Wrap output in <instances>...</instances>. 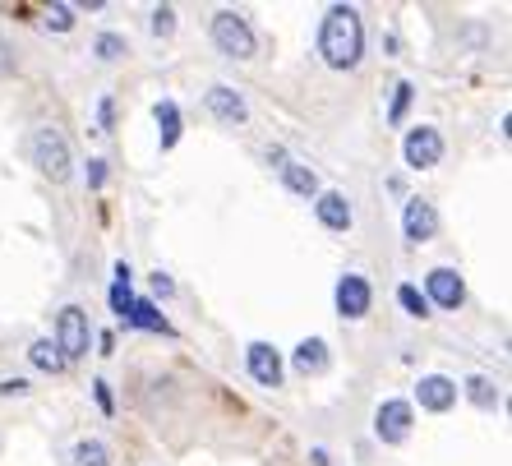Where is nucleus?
Listing matches in <instances>:
<instances>
[{
	"label": "nucleus",
	"instance_id": "28",
	"mask_svg": "<svg viewBox=\"0 0 512 466\" xmlns=\"http://www.w3.org/2000/svg\"><path fill=\"white\" fill-rule=\"evenodd\" d=\"M102 180H107V167H102V162H97V157H93V162H88V185H93V190H97Z\"/></svg>",
	"mask_w": 512,
	"mask_h": 466
},
{
	"label": "nucleus",
	"instance_id": "5",
	"mask_svg": "<svg viewBox=\"0 0 512 466\" xmlns=\"http://www.w3.org/2000/svg\"><path fill=\"white\" fill-rule=\"evenodd\" d=\"M402 153H406V167L429 171L443 162V134L434 125H416V130L402 139Z\"/></svg>",
	"mask_w": 512,
	"mask_h": 466
},
{
	"label": "nucleus",
	"instance_id": "31",
	"mask_svg": "<svg viewBox=\"0 0 512 466\" xmlns=\"http://www.w3.org/2000/svg\"><path fill=\"white\" fill-rule=\"evenodd\" d=\"M97 116H102V130H111V120H116V107H111V102H102V107H97Z\"/></svg>",
	"mask_w": 512,
	"mask_h": 466
},
{
	"label": "nucleus",
	"instance_id": "26",
	"mask_svg": "<svg viewBox=\"0 0 512 466\" xmlns=\"http://www.w3.org/2000/svg\"><path fill=\"white\" fill-rule=\"evenodd\" d=\"M130 305H134L130 282H116V287H111V310H116L120 319H125V314H130Z\"/></svg>",
	"mask_w": 512,
	"mask_h": 466
},
{
	"label": "nucleus",
	"instance_id": "12",
	"mask_svg": "<svg viewBox=\"0 0 512 466\" xmlns=\"http://www.w3.org/2000/svg\"><path fill=\"white\" fill-rule=\"evenodd\" d=\"M416 402L425 411H434V416H443V411L457 402V383L448 379V374H425V379L416 383Z\"/></svg>",
	"mask_w": 512,
	"mask_h": 466
},
{
	"label": "nucleus",
	"instance_id": "2",
	"mask_svg": "<svg viewBox=\"0 0 512 466\" xmlns=\"http://www.w3.org/2000/svg\"><path fill=\"white\" fill-rule=\"evenodd\" d=\"M28 157H33L37 171H42L47 180H56V185H65V180L74 176L70 144H65V134H60L56 125H42V130H33V139H28Z\"/></svg>",
	"mask_w": 512,
	"mask_h": 466
},
{
	"label": "nucleus",
	"instance_id": "30",
	"mask_svg": "<svg viewBox=\"0 0 512 466\" xmlns=\"http://www.w3.org/2000/svg\"><path fill=\"white\" fill-rule=\"evenodd\" d=\"M10 393H14V397L28 393V383H24V379H5V383H0V397H10Z\"/></svg>",
	"mask_w": 512,
	"mask_h": 466
},
{
	"label": "nucleus",
	"instance_id": "9",
	"mask_svg": "<svg viewBox=\"0 0 512 466\" xmlns=\"http://www.w3.org/2000/svg\"><path fill=\"white\" fill-rule=\"evenodd\" d=\"M402 231H406V240H411V245L439 236V213H434V204H429V199H406Z\"/></svg>",
	"mask_w": 512,
	"mask_h": 466
},
{
	"label": "nucleus",
	"instance_id": "4",
	"mask_svg": "<svg viewBox=\"0 0 512 466\" xmlns=\"http://www.w3.org/2000/svg\"><path fill=\"white\" fill-rule=\"evenodd\" d=\"M88 314L79 310V305H65V310L56 314V347H60V356H65V365L70 360H79L88 351Z\"/></svg>",
	"mask_w": 512,
	"mask_h": 466
},
{
	"label": "nucleus",
	"instance_id": "16",
	"mask_svg": "<svg viewBox=\"0 0 512 466\" xmlns=\"http://www.w3.org/2000/svg\"><path fill=\"white\" fill-rule=\"evenodd\" d=\"M125 323H130V328H148V333H162V337H171V323L153 310V300H134V305H130V314H125Z\"/></svg>",
	"mask_w": 512,
	"mask_h": 466
},
{
	"label": "nucleus",
	"instance_id": "22",
	"mask_svg": "<svg viewBox=\"0 0 512 466\" xmlns=\"http://www.w3.org/2000/svg\"><path fill=\"white\" fill-rule=\"evenodd\" d=\"M93 51H97V60H120V56H125V37L102 33V37L93 42Z\"/></svg>",
	"mask_w": 512,
	"mask_h": 466
},
{
	"label": "nucleus",
	"instance_id": "14",
	"mask_svg": "<svg viewBox=\"0 0 512 466\" xmlns=\"http://www.w3.org/2000/svg\"><path fill=\"white\" fill-rule=\"evenodd\" d=\"M277 171H282V185L291 194H300V199H319V176H314L305 162H282Z\"/></svg>",
	"mask_w": 512,
	"mask_h": 466
},
{
	"label": "nucleus",
	"instance_id": "11",
	"mask_svg": "<svg viewBox=\"0 0 512 466\" xmlns=\"http://www.w3.org/2000/svg\"><path fill=\"white\" fill-rule=\"evenodd\" d=\"M245 370H250L254 383L277 388V383H282V356H277L268 342H250V351H245Z\"/></svg>",
	"mask_w": 512,
	"mask_h": 466
},
{
	"label": "nucleus",
	"instance_id": "33",
	"mask_svg": "<svg viewBox=\"0 0 512 466\" xmlns=\"http://www.w3.org/2000/svg\"><path fill=\"white\" fill-rule=\"evenodd\" d=\"M10 65H14V60L5 56V42H0V70H10Z\"/></svg>",
	"mask_w": 512,
	"mask_h": 466
},
{
	"label": "nucleus",
	"instance_id": "19",
	"mask_svg": "<svg viewBox=\"0 0 512 466\" xmlns=\"http://www.w3.org/2000/svg\"><path fill=\"white\" fill-rule=\"evenodd\" d=\"M74 466H111V448L102 439H79L74 443Z\"/></svg>",
	"mask_w": 512,
	"mask_h": 466
},
{
	"label": "nucleus",
	"instance_id": "29",
	"mask_svg": "<svg viewBox=\"0 0 512 466\" xmlns=\"http://www.w3.org/2000/svg\"><path fill=\"white\" fill-rule=\"evenodd\" d=\"M153 291H157V296H171V291H176V282H171L167 273H153Z\"/></svg>",
	"mask_w": 512,
	"mask_h": 466
},
{
	"label": "nucleus",
	"instance_id": "3",
	"mask_svg": "<svg viewBox=\"0 0 512 466\" xmlns=\"http://www.w3.org/2000/svg\"><path fill=\"white\" fill-rule=\"evenodd\" d=\"M213 42L222 56L231 60H250L254 56V28L245 24V14L236 10H217L213 14Z\"/></svg>",
	"mask_w": 512,
	"mask_h": 466
},
{
	"label": "nucleus",
	"instance_id": "24",
	"mask_svg": "<svg viewBox=\"0 0 512 466\" xmlns=\"http://www.w3.org/2000/svg\"><path fill=\"white\" fill-rule=\"evenodd\" d=\"M47 28H56V33L74 28V5H51V10H47Z\"/></svg>",
	"mask_w": 512,
	"mask_h": 466
},
{
	"label": "nucleus",
	"instance_id": "10",
	"mask_svg": "<svg viewBox=\"0 0 512 466\" xmlns=\"http://www.w3.org/2000/svg\"><path fill=\"white\" fill-rule=\"evenodd\" d=\"M203 107L213 111L222 125H245V120H250L245 97H240L236 88H227V84H213V88H208V93H203Z\"/></svg>",
	"mask_w": 512,
	"mask_h": 466
},
{
	"label": "nucleus",
	"instance_id": "18",
	"mask_svg": "<svg viewBox=\"0 0 512 466\" xmlns=\"http://www.w3.org/2000/svg\"><path fill=\"white\" fill-rule=\"evenodd\" d=\"M466 397H471L480 411L499 407V388H494V379H485V374H471V379H466Z\"/></svg>",
	"mask_w": 512,
	"mask_h": 466
},
{
	"label": "nucleus",
	"instance_id": "21",
	"mask_svg": "<svg viewBox=\"0 0 512 466\" xmlns=\"http://www.w3.org/2000/svg\"><path fill=\"white\" fill-rule=\"evenodd\" d=\"M397 305H402L406 314H411V319H429V300H425V291H416L411 287V282H406V287H397Z\"/></svg>",
	"mask_w": 512,
	"mask_h": 466
},
{
	"label": "nucleus",
	"instance_id": "8",
	"mask_svg": "<svg viewBox=\"0 0 512 466\" xmlns=\"http://www.w3.org/2000/svg\"><path fill=\"white\" fill-rule=\"evenodd\" d=\"M411 402H402V397H393V402H383L379 416H374V434H379L383 443H406V434H411Z\"/></svg>",
	"mask_w": 512,
	"mask_h": 466
},
{
	"label": "nucleus",
	"instance_id": "25",
	"mask_svg": "<svg viewBox=\"0 0 512 466\" xmlns=\"http://www.w3.org/2000/svg\"><path fill=\"white\" fill-rule=\"evenodd\" d=\"M406 107H411V84H397V93H393V107H388V120H393V125H402Z\"/></svg>",
	"mask_w": 512,
	"mask_h": 466
},
{
	"label": "nucleus",
	"instance_id": "32",
	"mask_svg": "<svg viewBox=\"0 0 512 466\" xmlns=\"http://www.w3.org/2000/svg\"><path fill=\"white\" fill-rule=\"evenodd\" d=\"M310 457H314V466H328V453H323V448H314Z\"/></svg>",
	"mask_w": 512,
	"mask_h": 466
},
{
	"label": "nucleus",
	"instance_id": "17",
	"mask_svg": "<svg viewBox=\"0 0 512 466\" xmlns=\"http://www.w3.org/2000/svg\"><path fill=\"white\" fill-rule=\"evenodd\" d=\"M296 370L300 374H323L328 370V347H323L319 337H310V342H300L296 347Z\"/></svg>",
	"mask_w": 512,
	"mask_h": 466
},
{
	"label": "nucleus",
	"instance_id": "15",
	"mask_svg": "<svg viewBox=\"0 0 512 466\" xmlns=\"http://www.w3.org/2000/svg\"><path fill=\"white\" fill-rule=\"evenodd\" d=\"M153 116H157V134H162V153H167V148H176V139H180V107L171 97H162L153 107Z\"/></svg>",
	"mask_w": 512,
	"mask_h": 466
},
{
	"label": "nucleus",
	"instance_id": "6",
	"mask_svg": "<svg viewBox=\"0 0 512 466\" xmlns=\"http://www.w3.org/2000/svg\"><path fill=\"white\" fill-rule=\"evenodd\" d=\"M425 300H434L439 310H462V305H466V282L453 273V268H429Z\"/></svg>",
	"mask_w": 512,
	"mask_h": 466
},
{
	"label": "nucleus",
	"instance_id": "23",
	"mask_svg": "<svg viewBox=\"0 0 512 466\" xmlns=\"http://www.w3.org/2000/svg\"><path fill=\"white\" fill-rule=\"evenodd\" d=\"M153 33L157 37H171V33H176V10H171V5H157V10H153Z\"/></svg>",
	"mask_w": 512,
	"mask_h": 466
},
{
	"label": "nucleus",
	"instance_id": "20",
	"mask_svg": "<svg viewBox=\"0 0 512 466\" xmlns=\"http://www.w3.org/2000/svg\"><path fill=\"white\" fill-rule=\"evenodd\" d=\"M28 356H33L37 370H47V374L65 370V356H60V347H56V342H47V337H42V342H33V347H28Z\"/></svg>",
	"mask_w": 512,
	"mask_h": 466
},
{
	"label": "nucleus",
	"instance_id": "13",
	"mask_svg": "<svg viewBox=\"0 0 512 466\" xmlns=\"http://www.w3.org/2000/svg\"><path fill=\"white\" fill-rule=\"evenodd\" d=\"M314 213H319V222L328 231H346V227H351V199H346L342 190H319Z\"/></svg>",
	"mask_w": 512,
	"mask_h": 466
},
{
	"label": "nucleus",
	"instance_id": "27",
	"mask_svg": "<svg viewBox=\"0 0 512 466\" xmlns=\"http://www.w3.org/2000/svg\"><path fill=\"white\" fill-rule=\"evenodd\" d=\"M93 397H97V407L107 411V416H111V411H116V397H111V388H107V383H102V379L93 383Z\"/></svg>",
	"mask_w": 512,
	"mask_h": 466
},
{
	"label": "nucleus",
	"instance_id": "7",
	"mask_svg": "<svg viewBox=\"0 0 512 466\" xmlns=\"http://www.w3.org/2000/svg\"><path fill=\"white\" fill-rule=\"evenodd\" d=\"M370 300H374V291L360 273H346L342 282H337V314H342V319H351V323L365 319V314H370Z\"/></svg>",
	"mask_w": 512,
	"mask_h": 466
},
{
	"label": "nucleus",
	"instance_id": "1",
	"mask_svg": "<svg viewBox=\"0 0 512 466\" xmlns=\"http://www.w3.org/2000/svg\"><path fill=\"white\" fill-rule=\"evenodd\" d=\"M319 51L333 70H356L360 56H365V28H360V14L351 5H333L328 19L319 28Z\"/></svg>",
	"mask_w": 512,
	"mask_h": 466
}]
</instances>
